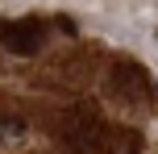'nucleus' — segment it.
I'll use <instances>...</instances> for the list:
<instances>
[{"label":"nucleus","instance_id":"obj_1","mask_svg":"<svg viewBox=\"0 0 158 154\" xmlns=\"http://www.w3.org/2000/svg\"><path fill=\"white\" fill-rule=\"evenodd\" d=\"M0 42L13 54H33L46 42V25L42 21H8V25H0Z\"/></svg>","mask_w":158,"mask_h":154},{"label":"nucleus","instance_id":"obj_2","mask_svg":"<svg viewBox=\"0 0 158 154\" xmlns=\"http://www.w3.org/2000/svg\"><path fill=\"white\" fill-rule=\"evenodd\" d=\"M63 138L75 154H100L104 150V125H100V117L83 113V125H67Z\"/></svg>","mask_w":158,"mask_h":154},{"label":"nucleus","instance_id":"obj_3","mask_svg":"<svg viewBox=\"0 0 158 154\" xmlns=\"http://www.w3.org/2000/svg\"><path fill=\"white\" fill-rule=\"evenodd\" d=\"M112 83H117L121 96H142V92H146V71H142V67L121 63L117 71H112Z\"/></svg>","mask_w":158,"mask_h":154}]
</instances>
